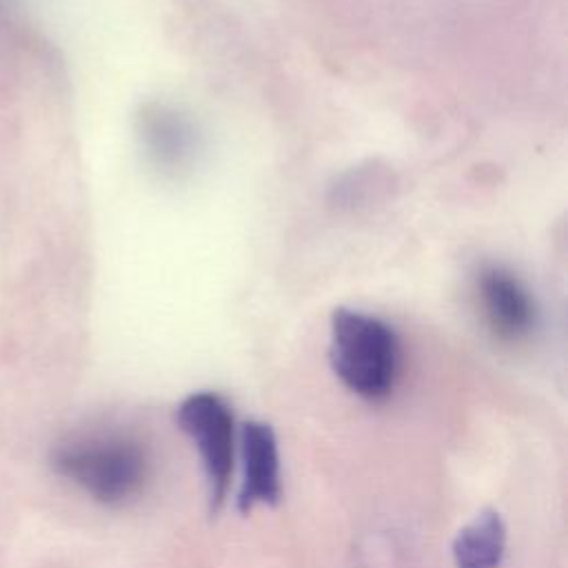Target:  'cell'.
<instances>
[{
	"mask_svg": "<svg viewBox=\"0 0 568 568\" xmlns=\"http://www.w3.org/2000/svg\"><path fill=\"white\" fill-rule=\"evenodd\" d=\"M51 464L60 477L106 506H122L135 499L151 477L146 446L124 433H93L67 439L55 446Z\"/></svg>",
	"mask_w": 568,
	"mask_h": 568,
	"instance_id": "1",
	"label": "cell"
},
{
	"mask_svg": "<svg viewBox=\"0 0 568 568\" xmlns=\"http://www.w3.org/2000/svg\"><path fill=\"white\" fill-rule=\"evenodd\" d=\"M328 359L339 382L362 399H386L399 375V339L379 317L335 308L331 315Z\"/></svg>",
	"mask_w": 568,
	"mask_h": 568,
	"instance_id": "2",
	"label": "cell"
},
{
	"mask_svg": "<svg viewBox=\"0 0 568 568\" xmlns=\"http://www.w3.org/2000/svg\"><path fill=\"white\" fill-rule=\"evenodd\" d=\"M178 428L200 453L211 513L224 506L235 455V419L229 402L213 390H195L175 408Z\"/></svg>",
	"mask_w": 568,
	"mask_h": 568,
	"instance_id": "3",
	"label": "cell"
},
{
	"mask_svg": "<svg viewBox=\"0 0 568 568\" xmlns=\"http://www.w3.org/2000/svg\"><path fill=\"white\" fill-rule=\"evenodd\" d=\"M242 479L235 508L248 513L255 506H275L282 495L280 448L271 424L248 419L240 428Z\"/></svg>",
	"mask_w": 568,
	"mask_h": 568,
	"instance_id": "4",
	"label": "cell"
},
{
	"mask_svg": "<svg viewBox=\"0 0 568 568\" xmlns=\"http://www.w3.org/2000/svg\"><path fill=\"white\" fill-rule=\"evenodd\" d=\"M484 320L495 337L517 342L535 326V302L526 286L499 266L484 268L477 282Z\"/></svg>",
	"mask_w": 568,
	"mask_h": 568,
	"instance_id": "5",
	"label": "cell"
},
{
	"mask_svg": "<svg viewBox=\"0 0 568 568\" xmlns=\"http://www.w3.org/2000/svg\"><path fill=\"white\" fill-rule=\"evenodd\" d=\"M455 568H499L506 555V524L493 508L479 510L453 539Z\"/></svg>",
	"mask_w": 568,
	"mask_h": 568,
	"instance_id": "6",
	"label": "cell"
},
{
	"mask_svg": "<svg viewBox=\"0 0 568 568\" xmlns=\"http://www.w3.org/2000/svg\"><path fill=\"white\" fill-rule=\"evenodd\" d=\"M144 138L151 155L162 164H182L191 153V129L178 113L162 106L144 113Z\"/></svg>",
	"mask_w": 568,
	"mask_h": 568,
	"instance_id": "7",
	"label": "cell"
}]
</instances>
